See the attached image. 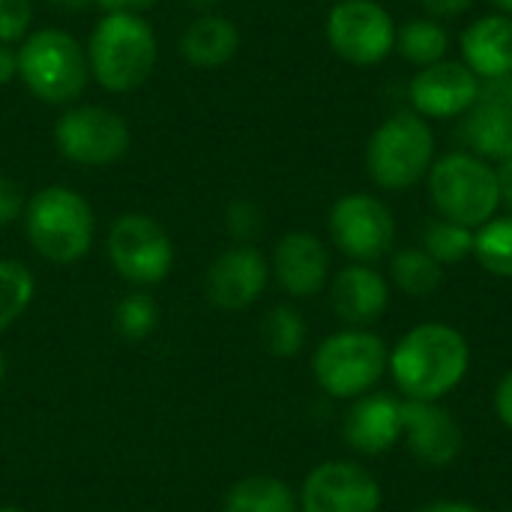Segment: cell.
I'll use <instances>...</instances> for the list:
<instances>
[{"instance_id": "cell-11", "label": "cell", "mask_w": 512, "mask_h": 512, "mask_svg": "<svg viewBox=\"0 0 512 512\" xmlns=\"http://www.w3.org/2000/svg\"><path fill=\"white\" fill-rule=\"evenodd\" d=\"M330 237L357 264H372L393 249L396 219L381 198L351 192L342 195L330 210Z\"/></svg>"}, {"instance_id": "cell-6", "label": "cell", "mask_w": 512, "mask_h": 512, "mask_svg": "<svg viewBox=\"0 0 512 512\" xmlns=\"http://www.w3.org/2000/svg\"><path fill=\"white\" fill-rule=\"evenodd\" d=\"M435 162V135L426 117L417 111L390 114L366 144V171L375 186L387 192H405L429 177Z\"/></svg>"}, {"instance_id": "cell-12", "label": "cell", "mask_w": 512, "mask_h": 512, "mask_svg": "<svg viewBox=\"0 0 512 512\" xmlns=\"http://www.w3.org/2000/svg\"><path fill=\"white\" fill-rule=\"evenodd\" d=\"M303 512H378L381 486L378 480L354 462H324L318 465L300 492Z\"/></svg>"}, {"instance_id": "cell-40", "label": "cell", "mask_w": 512, "mask_h": 512, "mask_svg": "<svg viewBox=\"0 0 512 512\" xmlns=\"http://www.w3.org/2000/svg\"><path fill=\"white\" fill-rule=\"evenodd\" d=\"M417 512H480L474 504H465V501H435L429 507Z\"/></svg>"}, {"instance_id": "cell-37", "label": "cell", "mask_w": 512, "mask_h": 512, "mask_svg": "<svg viewBox=\"0 0 512 512\" xmlns=\"http://www.w3.org/2000/svg\"><path fill=\"white\" fill-rule=\"evenodd\" d=\"M483 90H486L489 96H495L498 102H504V105L512 111V75H507V78H498V81H486V84H483Z\"/></svg>"}, {"instance_id": "cell-3", "label": "cell", "mask_w": 512, "mask_h": 512, "mask_svg": "<svg viewBox=\"0 0 512 512\" xmlns=\"http://www.w3.org/2000/svg\"><path fill=\"white\" fill-rule=\"evenodd\" d=\"M18 81L42 105H75L90 84L84 42L63 27L33 30L18 45Z\"/></svg>"}, {"instance_id": "cell-21", "label": "cell", "mask_w": 512, "mask_h": 512, "mask_svg": "<svg viewBox=\"0 0 512 512\" xmlns=\"http://www.w3.org/2000/svg\"><path fill=\"white\" fill-rule=\"evenodd\" d=\"M459 135L468 144V153L486 162H504L512 156V111L480 84L477 102L462 114Z\"/></svg>"}, {"instance_id": "cell-34", "label": "cell", "mask_w": 512, "mask_h": 512, "mask_svg": "<svg viewBox=\"0 0 512 512\" xmlns=\"http://www.w3.org/2000/svg\"><path fill=\"white\" fill-rule=\"evenodd\" d=\"M159 3L162 0H93V6H99L102 12H135V15H147Z\"/></svg>"}, {"instance_id": "cell-44", "label": "cell", "mask_w": 512, "mask_h": 512, "mask_svg": "<svg viewBox=\"0 0 512 512\" xmlns=\"http://www.w3.org/2000/svg\"><path fill=\"white\" fill-rule=\"evenodd\" d=\"M0 512H18V510H15V507H3V510H0Z\"/></svg>"}, {"instance_id": "cell-15", "label": "cell", "mask_w": 512, "mask_h": 512, "mask_svg": "<svg viewBox=\"0 0 512 512\" xmlns=\"http://www.w3.org/2000/svg\"><path fill=\"white\" fill-rule=\"evenodd\" d=\"M402 435L411 456L426 468H447L462 453V429L438 402H402Z\"/></svg>"}, {"instance_id": "cell-39", "label": "cell", "mask_w": 512, "mask_h": 512, "mask_svg": "<svg viewBox=\"0 0 512 512\" xmlns=\"http://www.w3.org/2000/svg\"><path fill=\"white\" fill-rule=\"evenodd\" d=\"M54 12L60 15H72V12H84L87 6H93V0H45Z\"/></svg>"}, {"instance_id": "cell-30", "label": "cell", "mask_w": 512, "mask_h": 512, "mask_svg": "<svg viewBox=\"0 0 512 512\" xmlns=\"http://www.w3.org/2000/svg\"><path fill=\"white\" fill-rule=\"evenodd\" d=\"M36 6L33 0H0V42L21 45L33 33Z\"/></svg>"}, {"instance_id": "cell-45", "label": "cell", "mask_w": 512, "mask_h": 512, "mask_svg": "<svg viewBox=\"0 0 512 512\" xmlns=\"http://www.w3.org/2000/svg\"><path fill=\"white\" fill-rule=\"evenodd\" d=\"M333 3H339V0H333Z\"/></svg>"}, {"instance_id": "cell-36", "label": "cell", "mask_w": 512, "mask_h": 512, "mask_svg": "<svg viewBox=\"0 0 512 512\" xmlns=\"http://www.w3.org/2000/svg\"><path fill=\"white\" fill-rule=\"evenodd\" d=\"M18 81V48L0 42V87Z\"/></svg>"}, {"instance_id": "cell-18", "label": "cell", "mask_w": 512, "mask_h": 512, "mask_svg": "<svg viewBox=\"0 0 512 512\" xmlns=\"http://www.w3.org/2000/svg\"><path fill=\"white\" fill-rule=\"evenodd\" d=\"M345 441L363 456L387 453L402 435V402L387 393L360 396L345 417Z\"/></svg>"}, {"instance_id": "cell-26", "label": "cell", "mask_w": 512, "mask_h": 512, "mask_svg": "<svg viewBox=\"0 0 512 512\" xmlns=\"http://www.w3.org/2000/svg\"><path fill=\"white\" fill-rule=\"evenodd\" d=\"M36 294L33 273L12 258H0V333L12 327Z\"/></svg>"}, {"instance_id": "cell-2", "label": "cell", "mask_w": 512, "mask_h": 512, "mask_svg": "<svg viewBox=\"0 0 512 512\" xmlns=\"http://www.w3.org/2000/svg\"><path fill=\"white\" fill-rule=\"evenodd\" d=\"M471 366L468 339L447 324L408 330L390 354L396 387L414 402H438L462 384Z\"/></svg>"}, {"instance_id": "cell-31", "label": "cell", "mask_w": 512, "mask_h": 512, "mask_svg": "<svg viewBox=\"0 0 512 512\" xmlns=\"http://www.w3.org/2000/svg\"><path fill=\"white\" fill-rule=\"evenodd\" d=\"M225 222H228V231L240 240V243H246V240H252L258 231H261V210H258V204L255 201H234L231 207H228V213H225Z\"/></svg>"}, {"instance_id": "cell-19", "label": "cell", "mask_w": 512, "mask_h": 512, "mask_svg": "<svg viewBox=\"0 0 512 512\" xmlns=\"http://www.w3.org/2000/svg\"><path fill=\"white\" fill-rule=\"evenodd\" d=\"M240 45H243L240 27L222 12L195 15L183 27L180 39H177L180 57L195 69H222V66H228L240 54Z\"/></svg>"}, {"instance_id": "cell-8", "label": "cell", "mask_w": 512, "mask_h": 512, "mask_svg": "<svg viewBox=\"0 0 512 512\" xmlns=\"http://www.w3.org/2000/svg\"><path fill=\"white\" fill-rule=\"evenodd\" d=\"M57 153L78 168L117 165L132 147V129L123 114L99 102H75L54 120Z\"/></svg>"}, {"instance_id": "cell-41", "label": "cell", "mask_w": 512, "mask_h": 512, "mask_svg": "<svg viewBox=\"0 0 512 512\" xmlns=\"http://www.w3.org/2000/svg\"><path fill=\"white\" fill-rule=\"evenodd\" d=\"M189 9H195L198 15H204V12H216V6L222 3V0H183Z\"/></svg>"}, {"instance_id": "cell-33", "label": "cell", "mask_w": 512, "mask_h": 512, "mask_svg": "<svg viewBox=\"0 0 512 512\" xmlns=\"http://www.w3.org/2000/svg\"><path fill=\"white\" fill-rule=\"evenodd\" d=\"M420 3L429 12V18H435V21L438 18H459L474 6V0H420Z\"/></svg>"}, {"instance_id": "cell-32", "label": "cell", "mask_w": 512, "mask_h": 512, "mask_svg": "<svg viewBox=\"0 0 512 512\" xmlns=\"http://www.w3.org/2000/svg\"><path fill=\"white\" fill-rule=\"evenodd\" d=\"M24 207H27L24 186L15 177L0 174V228L18 222L24 216Z\"/></svg>"}, {"instance_id": "cell-20", "label": "cell", "mask_w": 512, "mask_h": 512, "mask_svg": "<svg viewBox=\"0 0 512 512\" xmlns=\"http://www.w3.org/2000/svg\"><path fill=\"white\" fill-rule=\"evenodd\" d=\"M462 63L480 81H498L512 75V18L510 15H483L459 39Z\"/></svg>"}, {"instance_id": "cell-27", "label": "cell", "mask_w": 512, "mask_h": 512, "mask_svg": "<svg viewBox=\"0 0 512 512\" xmlns=\"http://www.w3.org/2000/svg\"><path fill=\"white\" fill-rule=\"evenodd\" d=\"M423 249L444 267L459 264L468 255H474V231L465 225H456L450 219H435L423 231Z\"/></svg>"}, {"instance_id": "cell-1", "label": "cell", "mask_w": 512, "mask_h": 512, "mask_svg": "<svg viewBox=\"0 0 512 512\" xmlns=\"http://www.w3.org/2000/svg\"><path fill=\"white\" fill-rule=\"evenodd\" d=\"M90 81L111 96H129L141 90L159 63V36L147 15L135 12H102L87 42Z\"/></svg>"}, {"instance_id": "cell-23", "label": "cell", "mask_w": 512, "mask_h": 512, "mask_svg": "<svg viewBox=\"0 0 512 512\" xmlns=\"http://www.w3.org/2000/svg\"><path fill=\"white\" fill-rule=\"evenodd\" d=\"M396 48L408 63L423 69V66L447 60L450 33L435 18H411L396 30Z\"/></svg>"}, {"instance_id": "cell-28", "label": "cell", "mask_w": 512, "mask_h": 512, "mask_svg": "<svg viewBox=\"0 0 512 512\" xmlns=\"http://www.w3.org/2000/svg\"><path fill=\"white\" fill-rule=\"evenodd\" d=\"M261 336H264V345L270 354L276 357H294L303 342H306V324H303V315L291 306H273L264 318V327H261Z\"/></svg>"}, {"instance_id": "cell-16", "label": "cell", "mask_w": 512, "mask_h": 512, "mask_svg": "<svg viewBox=\"0 0 512 512\" xmlns=\"http://www.w3.org/2000/svg\"><path fill=\"white\" fill-rule=\"evenodd\" d=\"M273 273L291 297H315L330 279V252L312 231H288L276 243Z\"/></svg>"}, {"instance_id": "cell-9", "label": "cell", "mask_w": 512, "mask_h": 512, "mask_svg": "<svg viewBox=\"0 0 512 512\" xmlns=\"http://www.w3.org/2000/svg\"><path fill=\"white\" fill-rule=\"evenodd\" d=\"M327 45L351 66H375L396 48V21L378 0H339L327 12Z\"/></svg>"}, {"instance_id": "cell-5", "label": "cell", "mask_w": 512, "mask_h": 512, "mask_svg": "<svg viewBox=\"0 0 512 512\" xmlns=\"http://www.w3.org/2000/svg\"><path fill=\"white\" fill-rule=\"evenodd\" d=\"M429 195L441 219L471 231L483 228L501 207L498 168L468 150L447 153L429 168Z\"/></svg>"}, {"instance_id": "cell-4", "label": "cell", "mask_w": 512, "mask_h": 512, "mask_svg": "<svg viewBox=\"0 0 512 512\" xmlns=\"http://www.w3.org/2000/svg\"><path fill=\"white\" fill-rule=\"evenodd\" d=\"M21 219L30 246L51 264H75L93 246V207L69 186H45L30 195Z\"/></svg>"}, {"instance_id": "cell-35", "label": "cell", "mask_w": 512, "mask_h": 512, "mask_svg": "<svg viewBox=\"0 0 512 512\" xmlns=\"http://www.w3.org/2000/svg\"><path fill=\"white\" fill-rule=\"evenodd\" d=\"M495 408H498V417L501 423L512 432V372L504 375V381L498 384V393H495Z\"/></svg>"}, {"instance_id": "cell-14", "label": "cell", "mask_w": 512, "mask_h": 512, "mask_svg": "<svg viewBox=\"0 0 512 512\" xmlns=\"http://www.w3.org/2000/svg\"><path fill=\"white\" fill-rule=\"evenodd\" d=\"M267 279H270V267L264 255L249 243H237L210 264L204 291L213 306L237 312L252 306L264 294Z\"/></svg>"}, {"instance_id": "cell-7", "label": "cell", "mask_w": 512, "mask_h": 512, "mask_svg": "<svg viewBox=\"0 0 512 512\" xmlns=\"http://www.w3.org/2000/svg\"><path fill=\"white\" fill-rule=\"evenodd\" d=\"M390 366L384 339L366 327H351L324 339L312 357L315 381L333 399L366 396Z\"/></svg>"}, {"instance_id": "cell-43", "label": "cell", "mask_w": 512, "mask_h": 512, "mask_svg": "<svg viewBox=\"0 0 512 512\" xmlns=\"http://www.w3.org/2000/svg\"><path fill=\"white\" fill-rule=\"evenodd\" d=\"M3 375H6V360H3V354H0V381H3Z\"/></svg>"}, {"instance_id": "cell-22", "label": "cell", "mask_w": 512, "mask_h": 512, "mask_svg": "<svg viewBox=\"0 0 512 512\" xmlns=\"http://www.w3.org/2000/svg\"><path fill=\"white\" fill-rule=\"evenodd\" d=\"M225 512H297V498L276 477H246L228 489Z\"/></svg>"}, {"instance_id": "cell-13", "label": "cell", "mask_w": 512, "mask_h": 512, "mask_svg": "<svg viewBox=\"0 0 512 512\" xmlns=\"http://www.w3.org/2000/svg\"><path fill=\"white\" fill-rule=\"evenodd\" d=\"M480 78L459 60H441L423 66L411 84L408 99L411 108L426 120H450L462 117L480 96Z\"/></svg>"}, {"instance_id": "cell-25", "label": "cell", "mask_w": 512, "mask_h": 512, "mask_svg": "<svg viewBox=\"0 0 512 512\" xmlns=\"http://www.w3.org/2000/svg\"><path fill=\"white\" fill-rule=\"evenodd\" d=\"M474 255L492 276L512 279V216H495L477 228Z\"/></svg>"}, {"instance_id": "cell-38", "label": "cell", "mask_w": 512, "mask_h": 512, "mask_svg": "<svg viewBox=\"0 0 512 512\" xmlns=\"http://www.w3.org/2000/svg\"><path fill=\"white\" fill-rule=\"evenodd\" d=\"M498 183H501V204H507L512 210V156L501 162V168H498Z\"/></svg>"}, {"instance_id": "cell-10", "label": "cell", "mask_w": 512, "mask_h": 512, "mask_svg": "<svg viewBox=\"0 0 512 512\" xmlns=\"http://www.w3.org/2000/svg\"><path fill=\"white\" fill-rule=\"evenodd\" d=\"M108 261L132 285H156L174 267L168 231L147 213H123L108 228Z\"/></svg>"}, {"instance_id": "cell-42", "label": "cell", "mask_w": 512, "mask_h": 512, "mask_svg": "<svg viewBox=\"0 0 512 512\" xmlns=\"http://www.w3.org/2000/svg\"><path fill=\"white\" fill-rule=\"evenodd\" d=\"M498 9H501V15H510L512 18V0H492Z\"/></svg>"}, {"instance_id": "cell-29", "label": "cell", "mask_w": 512, "mask_h": 512, "mask_svg": "<svg viewBox=\"0 0 512 512\" xmlns=\"http://www.w3.org/2000/svg\"><path fill=\"white\" fill-rule=\"evenodd\" d=\"M114 321H117V333L129 342H138L144 336L153 333L156 321H159V312H156V303L144 294H129L117 303L114 309Z\"/></svg>"}, {"instance_id": "cell-24", "label": "cell", "mask_w": 512, "mask_h": 512, "mask_svg": "<svg viewBox=\"0 0 512 512\" xmlns=\"http://www.w3.org/2000/svg\"><path fill=\"white\" fill-rule=\"evenodd\" d=\"M390 273L408 297H432L444 285V267L426 249H399L390 261Z\"/></svg>"}, {"instance_id": "cell-17", "label": "cell", "mask_w": 512, "mask_h": 512, "mask_svg": "<svg viewBox=\"0 0 512 512\" xmlns=\"http://www.w3.org/2000/svg\"><path fill=\"white\" fill-rule=\"evenodd\" d=\"M330 303L345 324L369 327L384 315L390 303V285L369 264H348L330 285Z\"/></svg>"}]
</instances>
